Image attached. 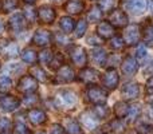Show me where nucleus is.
I'll return each instance as SVG.
<instances>
[{"label":"nucleus","instance_id":"obj_1","mask_svg":"<svg viewBox=\"0 0 153 134\" xmlns=\"http://www.w3.org/2000/svg\"><path fill=\"white\" fill-rule=\"evenodd\" d=\"M38 89V81L31 75H24L18 83V91L24 94H31Z\"/></svg>","mask_w":153,"mask_h":134},{"label":"nucleus","instance_id":"obj_2","mask_svg":"<svg viewBox=\"0 0 153 134\" xmlns=\"http://www.w3.org/2000/svg\"><path fill=\"white\" fill-rule=\"evenodd\" d=\"M140 36H141V31H140V26H137V24H130L124 31L125 44H129V46L136 44L140 40Z\"/></svg>","mask_w":153,"mask_h":134},{"label":"nucleus","instance_id":"obj_3","mask_svg":"<svg viewBox=\"0 0 153 134\" xmlns=\"http://www.w3.org/2000/svg\"><path fill=\"white\" fill-rule=\"evenodd\" d=\"M87 97H89L90 102L101 105V103L106 102V99H108V93H106L102 87L91 86L89 90H87Z\"/></svg>","mask_w":153,"mask_h":134},{"label":"nucleus","instance_id":"obj_4","mask_svg":"<svg viewBox=\"0 0 153 134\" xmlns=\"http://www.w3.org/2000/svg\"><path fill=\"white\" fill-rule=\"evenodd\" d=\"M70 58H71L73 63L78 67H83L87 62L86 51H85L83 47H79V46H74L70 50Z\"/></svg>","mask_w":153,"mask_h":134},{"label":"nucleus","instance_id":"obj_5","mask_svg":"<svg viewBox=\"0 0 153 134\" xmlns=\"http://www.w3.org/2000/svg\"><path fill=\"white\" fill-rule=\"evenodd\" d=\"M121 4L122 7H125L126 11L134 13V15H140L145 10L146 0H124Z\"/></svg>","mask_w":153,"mask_h":134},{"label":"nucleus","instance_id":"obj_6","mask_svg":"<svg viewBox=\"0 0 153 134\" xmlns=\"http://www.w3.org/2000/svg\"><path fill=\"white\" fill-rule=\"evenodd\" d=\"M109 20H110L111 26L122 28V27H125L128 24V16L121 10H111L110 15H109Z\"/></svg>","mask_w":153,"mask_h":134},{"label":"nucleus","instance_id":"obj_7","mask_svg":"<svg viewBox=\"0 0 153 134\" xmlns=\"http://www.w3.org/2000/svg\"><path fill=\"white\" fill-rule=\"evenodd\" d=\"M8 27H10V30L12 32H15V34H19V32H22L23 30H26V27H27V19H24V16L20 15V13H16V15H13L12 18L10 19Z\"/></svg>","mask_w":153,"mask_h":134},{"label":"nucleus","instance_id":"obj_8","mask_svg":"<svg viewBox=\"0 0 153 134\" xmlns=\"http://www.w3.org/2000/svg\"><path fill=\"white\" fill-rule=\"evenodd\" d=\"M19 107V99L12 95H4L0 98V110L4 113H11Z\"/></svg>","mask_w":153,"mask_h":134},{"label":"nucleus","instance_id":"obj_9","mask_svg":"<svg viewBox=\"0 0 153 134\" xmlns=\"http://www.w3.org/2000/svg\"><path fill=\"white\" fill-rule=\"evenodd\" d=\"M56 101H58V105L59 106H63V107H73V106L76 103V97L74 93L71 91H61L58 95H56Z\"/></svg>","mask_w":153,"mask_h":134},{"label":"nucleus","instance_id":"obj_10","mask_svg":"<svg viewBox=\"0 0 153 134\" xmlns=\"http://www.w3.org/2000/svg\"><path fill=\"white\" fill-rule=\"evenodd\" d=\"M38 18H39V20L42 23L51 24L54 21V19H55V11L50 5H42L38 10Z\"/></svg>","mask_w":153,"mask_h":134},{"label":"nucleus","instance_id":"obj_11","mask_svg":"<svg viewBox=\"0 0 153 134\" xmlns=\"http://www.w3.org/2000/svg\"><path fill=\"white\" fill-rule=\"evenodd\" d=\"M75 75H74V71L70 66H62L56 73L55 76V81L58 83H69V82L74 81Z\"/></svg>","mask_w":153,"mask_h":134},{"label":"nucleus","instance_id":"obj_12","mask_svg":"<svg viewBox=\"0 0 153 134\" xmlns=\"http://www.w3.org/2000/svg\"><path fill=\"white\" fill-rule=\"evenodd\" d=\"M118 82H120V76L114 68L108 70L102 76V84L105 87H108V89H116Z\"/></svg>","mask_w":153,"mask_h":134},{"label":"nucleus","instance_id":"obj_13","mask_svg":"<svg viewBox=\"0 0 153 134\" xmlns=\"http://www.w3.org/2000/svg\"><path fill=\"white\" fill-rule=\"evenodd\" d=\"M121 70L122 73L125 74L126 76H133L138 70V63L133 56H126V58L122 61L121 64Z\"/></svg>","mask_w":153,"mask_h":134},{"label":"nucleus","instance_id":"obj_14","mask_svg":"<svg viewBox=\"0 0 153 134\" xmlns=\"http://www.w3.org/2000/svg\"><path fill=\"white\" fill-rule=\"evenodd\" d=\"M50 40H51L50 31L43 30V28L38 30V31L34 34V36H32V43L39 46V47H46V46L50 43Z\"/></svg>","mask_w":153,"mask_h":134},{"label":"nucleus","instance_id":"obj_15","mask_svg":"<svg viewBox=\"0 0 153 134\" xmlns=\"http://www.w3.org/2000/svg\"><path fill=\"white\" fill-rule=\"evenodd\" d=\"M122 97L124 99L130 101V99H136L138 97V93H140V87L136 82H129V83H125L122 87Z\"/></svg>","mask_w":153,"mask_h":134},{"label":"nucleus","instance_id":"obj_16","mask_svg":"<svg viewBox=\"0 0 153 134\" xmlns=\"http://www.w3.org/2000/svg\"><path fill=\"white\" fill-rule=\"evenodd\" d=\"M27 118L32 125H42L46 121V113L40 109H31L27 113Z\"/></svg>","mask_w":153,"mask_h":134},{"label":"nucleus","instance_id":"obj_17","mask_svg":"<svg viewBox=\"0 0 153 134\" xmlns=\"http://www.w3.org/2000/svg\"><path fill=\"white\" fill-rule=\"evenodd\" d=\"M97 35L100 38H103V39H109V38H113L114 35V28L109 21H102V23L98 24L97 28Z\"/></svg>","mask_w":153,"mask_h":134},{"label":"nucleus","instance_id":"obj_18","mask_svg":"<svg viewBox=\"0 0 153 134\" xmlns=\"http://www.w3.org/2000/svg\"><path fill=\"white\" fill-rule=\"evenodd\" d=\"M65 11L71 15H78L83 11V1L82 0H67L65 3Z\"/></svg>","mask_w":153,"mask_h":134},{"label":"nucleus","instance_id":"obj_19","mask_svg":"<svg viewBox=\"0 0 153 134\" xmlns=\"http://www.w3.org/2000/svg\"><path fill=\"white\" fill-rule=\"evenodd\" d=\"M106 59H108V55H106V51L103 50V48L98 47L91 51V61L94 62L97 66L103 67L106 64Z\"/></svg>","mask_w":153,"mask_h":134},{"label":"nucleus","instance_id":"obj_20","mask_svg":"<svg viewBox=\"0 0 153 134\" xmlns=\"http://www.w3.org/2000/svg\"><path fill=\"white\" fill-rule=\"evenodd\" d=\"M98 75L100 74L93 68H83L79 73V81H82L83 83H93V82L98 81Z\"/></svg>","mask_w":153,"mask_h":134},{"label":"nucleus","instance_id":"obj_21","mask_svg":"<svg viewBox=\"0 0 153 134\" xmlns=\"http://www.w3.org/2000/svg\"><path fill=\"white\" fill-rule=\"evenodd\" d=\"M30 75L34 76L35 79H36L38 82H47L48 78H47V74L43 71V68L39 66V64H32L31 67H30Z\"/></svg>","mask_w":153,"mask_h":134},{"label":"nucleus","instance_id":"obj_22","mask_svg":"<svg viewBox=\"0 0 153 134\" xmlns=\"http://www.w3.org/2000/svg\"><path fill=\"white\" fill-rule=\"evenodd\" d=\"M18 54H19V46L13 42L7 43V44L4 46V48H3V55L7 59L15 58V56H18Z\"/></svg>","mask_w":153,"mask_h":134},{"label":"nucleus","instance_id":"obj_23","mask_svg":"<svg viewBox=\"0 0 153 134\" xmlns=\"http://www.w3.org/2000/svg\"><path fill=\"white\" fill-rule=\"evenodd\" d=\"M129 106H128V103L125 102V101H121V102H117L116 105H114V114H116V117L118 119L124 118L125 115H128L129 114Z\"/></svg>","mask_w":153,"mask_h":134},{"label":"nucleus","instance_id":"obj_24","mask_svg":"<svg viewBox=\"0 0 153 134\" xmlns=\"http://www.w3.org/2000/svg\"><path fill=\"white\" fill-rule=\"evenodd\" d=\"M102 10H101L98 5H94V7L90 8L89 13H87V20L90 21V23H98V21H101V19H102Z\"/></svg>","mask_w":153,"mask_h":134},{"label":"nucleus","instance_id":"obj_25","mask_svg":"<svg viewBox=\"0 0 153 134\" xmlns=\"http://www.w3.org/2000/svg\"><path fill=\"white\" fill-rule=\"evenodd\" d=\"M59 26H61V28L63 30L65 34H69V32H71L73 30H74L75 20L73 18H70V16H65V18H61Z\"/></svg>","mask_w":153,"mask_h":134},{"label":"nucleus","instance_id":"obj_26","mask_svg":"<svg viewBox=\"0 0 153 134\" xmlns=\"http://www.w3.org/2000/svg\"><path fill=\"white\" fill-rule=\"evenodd\" d=\"M22 59L28 64H34L35 62L38 61V55L32 48H26V50L23 51V54H22Z\"/></svg>","mask_w":153,"mask_h":134},{"label":"nucleus","instance_id":"obj_27","mask_svg":"<svg viewBox=\"0 0 153 134\" xmlns=\"http://www.w3.org/2000/svg\"><path fill=\"white\" fill-rule=\"evenodd\" d=\"M53 58H54V54H53V51H51L50 48L43 50L42 53L39 54V56H38V59H39L40 63H42V64H47V66H50Z\"/></svg>","mask_w":153,"mask_h":134},{"label":"nucleus","instance_id":"obj_28","mask_svg":"<svg viewBox=\"0 0 153 134\" xmlns=\"http://www.w3.org/2000/svg\"><path fill=\"white\" fill-rule=\"evenodd\" d=\"M18 7V0H1V4H0V10L1 12H11L15 8Z\"/></svg>","mask_w":153,"mask_h":134},{"label":"nucleus","instance_id":"obj_29","mask_svg":"<svg viewBox=\"0 0 153 134\" xmlns=\"http://www.w3.org/2000/svg\"><path fill=\"white\" fill-rule=\"evenodd\" d=\"M11 87H12V82H11V79L8 78L7 75H1L0 76V93H8L11 90Z\"/></svg>","mask_w":153,"mask_h":134},{"label":"nucleus","instance_id":"obj_30","mask_svg":"<svg viewBox=\"0 0 153 134\" xmlns=\"http://www.w3.org/2000/svg\"><path fill=\"white\" fill-rule=\"evenodd\" d=\"M94 115L97 119H101V118H106L109 115V109L106 106H102V105H98L94 107Z\"/></svg>","mask_w":153,"mask_h":134},{"label":"nucleus","instance_id":"obj_31","mask_svg":"<svg viewBox=\"0 0 153 134\" xmlns=\"http://www.w3.org/2000/svg\"><path fill=\"white\" fill-rule=\"evenodd\" d=\"M67 130H69L70 134H82L81 126H79V124L75 121V119L67 121Z\"/></svg>","mask_w":153,"mask_h":134},{"label":"nucleus","instance_id":"obj_32","mask_svg":"<svg viewBox=\"0 0 153 134\" xmlns=\"http://www.w3.org/2000/svg\"><path fill=\"white\" fill-rule=\"evenodd\" d=\"M87 30V23L86 20H79L75 28V38H82Z\"/></svg>","mask_w":153,"mask_h":134},{"label":"nucleus","instance_id":"obj_33","mask_svg":"<svg viewBox=\"0 0 153 134\" xmlns=\"http://www.w3.org/2000/svg\"><path fill=\"white\" fill-rule=\"evenodd\" d=\"M38 101H39V98H38L36 94H26V97H24L23 102L26 106H28V107H32L34 105H36Z\"/></svg>","mask_w":153,"mask_h":134},{"label":"nucleus","instance_id":"obj_34","mask_svg":"<svg viewBox=\"0 0 153 134\" xmlns=\"http://www.w3.org/2000/svg\"><path fill=\"white\" fill-rule=\"evenodd\" d=\"M140 111H141L140 105H133V106H130L129 114H128V117H129V122H133V121H134V119L138 117Z\"/></svg>","mask_w":153,"mask_h":134},{"label":"nucleus","instance_id":"obj_35","mask_svg":"<svg viewBox=\"0 0 153 134\" xmlns=\"http://www.w3.org/2000/svg\"><path fill=\"white\" fill-rule=\"evenodd\" d=\"M144 39L146 43L153 44V27L151 24H146L145 26V31H144Z\"/></svg>","mask_w":153,"mask_h":134},{"label":"nucleus","instance_id":"obj_36","mask_svg":"<svg viewBox=\"0 0 153 134\" xmlns=\"http://www.w3.org/2000/svg\"><path fill=\"white\" fill-rule=\"evenodd\" d=\"M124 46H125V42L122 40V38H120V36L111 38V40H110V47L111 48H114V50H121Z\"/></svg>","mask_w":153,"mask_h":134},{"label":"nucleus","instance_id":"obj_37","mask_svg":"<svg viewBox=\"0 0 153 134\" xmlns=\"http://www.w3.org/2000/svg\"><path fill=\"white\" fill-rule=\"evenodd\" d=\"M95 122H97V119H93V117H90L87 113L82 115V124L86 127H89V129H93L95 126Z\"/></svg>","mask_w":153,"mask_h":134},{"label":"nucleus","instance_id":"obj_38","mask_svg":"<svg viewBox=\"0 0 153 134\" xmlns=\"http://www.w3.org/2000/svg\"><path fill=\"white\" fill-rule=\"evenodd\" d=\"M137 133L138 134H153V126L148 124H141L137 126Z\"/></svg>","mask_w":153,"mask_h":134},{"label":"nucleus","instance_id":"obj_39","mask_svg":"<svg viewBox=\"0 0 153 134\" xmlns=\"http://www.w3.org/2000/svg\"><path fill=\"white\" fill-rule=\"evenodd\" d=\"M15 134H30V130L22 121H18L15 125Z\"/></svg>","mask_w":153,"mask_h":134},{"label":"nucleus","instance_id":"obj_40","mask_svg":"<svg viewBox=\"0 0 153 134\" xmlns=\"http://www.w3.org/2000/svg\"><path fill=\"white\" fill-rule=\"evenodd\" d=\"M11 121L8 118H0V132H4V133H8L11 129Z\"/></svg>","mask_w":153,"mask_h":134},{"label":"nucleus","instance_id":"obj_41","mask_svg":"<svg viewBox=\"0 0 153 134\" xmlns=\"http://www.w3.org/2000/svg\"><path fill=\"white\" fill-rule=\"evenodd\" d=\"M62 62H63V58H62L61 54H54V58H53V61H51V63H50V66L48 67L58 68L62 64Z\"/></svg>","mask_w":153,"mask_h":134},{"label":"nucleus","instance_id":"obj_42","mask_svg":"<svg viewBox=\"0 0 153 134\" xmlns=\"http://www.w3.org/2000/svg\"><path fill=\"white\" fill-rule=\"evenodd\" d=\"M114 5V0H100V8L102 11H111Z\"/></svg>","mask_w":153,"mask_h":134},{"label":"nucleus","instance_id":"obj_43","mask_svg":"<svg viewBox=\"0 0 153 134\" xmlns=\"http://www.w3.org/2000/svg\"><path fill=\"white\" fill-rule=\"evenodd\" d=\"M26 18H27V20L28 21H34L35 20V18H38V11H35L34 8H31V7H26Z\"/></svg>","mask_w":153,"mask_h":134},{"label":"nucleus","instance_id":"obj_44","mask_svg":"<svg viewBox=\"0 0 153 134\" xmlns=\"http://www.w3.org/2000/svg\"><path fill=\"white\" fill-rule=\"evenodd\" d=\"M55 40L58 44H69L70 43V39L69 38H66L65 35H61L58 32V34H55Z\"/></svg>","mask_w":153,"mask_h":134},{"label":"nucleus","instance_id":"obj_45","mask_svg":"<svg viewBox=\"0 0 153 134\" xmlns=\"http://www.w3.org/2000/svg\"><path fill=\"white\" fill-rule=\"evenodd\" d=\"M50 134H66V132H65V129L59 124H55V125H53V126H51Z\"/></svg>","mask_w":153,"mask_h":134},{"label":"nucleus","instance_id":"obj_46","mask_svg":"<svg viewBox=\"0 0 153 134\" xmlns=\"http://www.w3.org/2000/svg\"><path fill=\"white\" fill-rule=\"evenodd\" d=\"M111 126H113V130H116L117 133H124L125 132V126L121 124V122H120V119H118V121H116V122H113V124H111Z\"/></svg>","mask_w":153,"mask_h":134},{"label":"nucleus","instance_id":"obj_47","mask_svg":"<svg viewBox=\"0 0 153 134\" xmlns=\"http://www.w3.org/2000/svg\"><path fill=\"white\" fill-rule=\"evenodd\" d=\"M102 38H98L97 35H93V36H90L89 39H87V42H89V44H101L102 43Z\"/></svg>","mask_w":153,"mask_h":134},{"label":"nucleus","instance_id":"obj_48","mask_svg":"<svg viewBox=\"0 0 153 134\" xmlns=\"http://www.w3.org/2000/svg\"><path fill=\"white\" fill-rule=\"evenodd\" d=\"M146 115H148L149 119H152L153 121V102H149L148 105H146Z\"/></svg>","mask_w":153,"mask_h":134},{"label":"nucleus","instance_id":"obj_49","mask_svg":"<svg viewBox=\"0 0 153 134\" xmlns=\"http://www.w3.org/2000/svg\"><path fill=\"white\" fill-rule=\"evenodd\" d=\"M145 55H146L145 47H144V46H140V47H138V50H137V53H136V56H137L138 59H143Z\"/></svg>","mask_w":153,"mask_h":134},{"label":"nucleus","instance_id":"obj_50","mask_svg":"<svg viewBox=\"0 0 153 134\" xmlns=\"http://www.w3.org/2000/svg\"><path fill=\"white\" fill-rule=\"evenodd\" d=\"M146 91L148 93H153V76L146 81Z\"/></svg>","mask_w":153,"mask_h":134},{"label":"nucleus","instance_id":"obj_51","mask_svg":"<svg viewBox=\"0 0 153 134\" xmlns=\"http://www.w3.org/2000/svg\"><path fill=\"white\" fill-rule=\"evenodd\" d=\"M146 5H148V10L151 11V12H153V0H148V1H146Z\"/></svg>","mask_w":153,"mask_h":134},{"label":"nucleus","instance_id":"obj_52","mask_svg":"<svg viewBox=\"0 0 153 134\" xmlns=\"http://www.w3.org/2000/svg\"><path fill=\"white\" fill-rule=\"evenodd\" d=\"M3 30H4V26H3L1 20H0V34H1V32H3Z\"/></svg>","mask_w":153,"mask_h":134},{"label":"nucleus","instance_id":"obj_53","mask_svg":"<svg viewBox=\"0 0 153 134\" xmlns=\"http://www.w3.org/2000/svg\"><path fill=\"white\" fill-rule=\"evenodd\" d=\"M24 1H26V3H28V4H32V3H34L35 0H24Z\"/></svg>","mask_w":153,"mask_h":134},{"label":"nucleus","instance_id":"obj_54","mask_svg":"<svg viewBox=\"0 0 153 134\" xmlns=\"http://www.w3.org/2000/svg\"><path fill=\"white\" fill-rule=\"evenodd\" d=\"M38 134H46L45 132H39V133H38Z\"/></svg>","mask_w":153,"mask_h":134},{"label":"nucleus","instance_id":"obj_55","mask_svg":"<svg viewBox=\"0 0 153 134\" xmlns=\"http://www.w3.org/2000/svg\"><path fill=\"white\" fill-rule=\"evenodd\" d=\"M53 1H58V0H53Z\"/></svg>","mask_w":153,"mask_h":134},{"label":"nucleus","instance_id":"obj_56","mask_svg":"<svg viewBox=\"0 0 153 134\" xmlns=\"http://www.w3.org/2000/svg\"><path fill=\"white\" fill-rule=\"evenodd\" d=\"M4 134H8V133H4Z\"/></svg>","mask_w":153,"mask_h":134}]
</instances>
